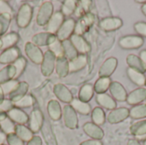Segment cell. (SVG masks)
Returning a JSON list of instances; mask_svg holds the SVG:
<instances>
[{
    "label": "cell",
    "instance_id": "6da1fadb",
    "mask_svg": "<svg viewBox=\"0 0 146 145\" xmlns=\"http://www.w3.org/2000/svg\"><path fill=\"white\" fill-rule=\"evenodd\" d=\"M54 14V6L50 1L44 2L38 9L36 22L40 26H45Z\"/></svg>",
    "mask_w": 146,
    "mask_h": 145
},
{
    "label": "cell",
    "instance_id": "7a4b0ae2",
    "mask_svg": "<svg viewBox=\"0 0 146 145\" xmlns=\"http://www.w3.org/2000/svg\"><path fill=\"white\" fill-rule=\"evenodd\" d=\"M33 18V7L29 3H23L17 13L16 23L19 27L25 28L28 26Z\"/></svg>",
    "mask_w": 146,
    "mask_h": 145
},
{
    "label": "cell",
    "instance_id": "3957f363",
    "mask_svg": "<svg viewBox=\"0 0 146 145\" xmlns=\"http://www.w3.org/2000/svg\"><path fill=\"white\" fill-rule=\"evenodd\" d=\"M56 56L50 50H46L44 54V59L41 63V73L44 76L49 77L54 72L56 67Z\"/></svg>",
    "mask_w": 146,
    "mask_h": 145
},
{
    "label": "cell",
    "instance_id": "277c9868",
    "mask_svg": "<svg viewBox=\"0 0 146 145\" xmlns=\"http://www.w3.org/2000/svg\"><path fill=\"white\" fill-rule=\"evenodd\" d=\"M75 25H76V22L73 18H68L65 20L63 24L62 25V26L60 27V29L56 34L57 39L60 40L61 42L69 39L70 37L74 32Z\"/></svg>",
    "mask_w": 146,
    "mask_h": 145
},
{
    "label": "cell",
    "instance_id": "5b68a950",
    "mask_svg": "<svg viewBox=\"0 0 146 145\" xmlns=\"http://www.w3.org/2000/svg\"><path fill=\"white\" fill-rule=\"evenodd\" d=\"M63 122L65 126L69 129H76L79 125L78 116L75 110L70 105H65L62 109Z\"/></svg>",
    "mask_w": 146,
    "mask_h": 145
},
{
    "label": "cell",
    "instance_id": "8992f818",
    "mask_svg": "<svg viewBox=\"0 0 146 145\" xmlns=\"http://www.w3.org/2000/svg\"><path fill=\"white\" fill-rule=\"evenodd\" d=\"M144 44V39L139 35H127L120 38L119 45L126 50L139 49Z\"/></svg>",
    "mask_w": 146,
    "mask_h": 145
},
{
    "label": "cell",
    "instance_id": "52a82bcc",
    "mask_svg": "<svg viewBox=\"0 0 146 145\" xmlns=\"http://www.w3.org/2000/svg\"><path fill=\"white\" fill-rule=\"evenodd\" d=\"M25 53L33 63L41 65L44 59V53L38 46L35 45L32 42H27L25 44Z\"/></svg>",
    "mask_w": 146,
    "mask_h": 145
},
{
    "label": "cell",
    "instance_id": "ba28073f",
    "mask_svg": "<svg viewBox=\"0 0 146 145\" xmlns=\"http://www.w3.org/2000/svg\"><path fill=\"white\" fill-rule=\"evenodd\" d=\"M94 21H95V17L92 13H88L85 15L84 16L80 18L78 22H76L74 34L82 36V34L89 31L90 27L93 25Z\"/></svg>",
    "mask_w": 146,
    "mask_h": 145
},
{
    "label": "cell",
    "instance_id": "9c48e42d",
    "mask_svg": "<svg viewBox=\"0 0 146 145\" xmlns=\"http://www.w3.org/2000/svg\"><path fill=\"white\" fill-rule=\"evenodd\" d=\"M28 122H29V128L33 133L39 132L44 123V117L42 111L38 108L34 109L31 112Z\"/></svg>",
    "mask_w": 146,
    "mask_h": 145
},
{
    "label": "cell",
    "instance_id": "30bf717a",
    "mask_svg": "<svg viewBox=\"0 0 146 145\" xmlns=\"http://www.w3.org/2000/svg\"><path fill=\"white\" fill-rule=\"evenodd\" d=\"M64 15L61 11H56L54 12L53 15L50 19L47 25L44 26L46 32H50L52 34H56L60 27L64 22Z\"/></svg>",
    "mask_w": 146,
    "mask_h": 145
},
{
    "label": "cell",
    "instance_id": "8fae6325",
    "mask_svg": "<svg viewBox=\"0 0 146 145\" xmlns=\"http://www.w3.org/2000/svg\"><path fill=\"white\" fill-rule=\"evenodd\" d=\"M57 39L56 34H52L50 32H39L33 36L32 43L38 47L42 46H50Z\"/></svg>",
    "mask_w": 146,
    "mask_h": 145
},
{
    "label": "cell",
    "instance_id": "7c38bea8",
    "mask_svg": "<svg viewBox=\"0 0 146 145\" xmlns=\"http://www.w3.org/2000/svg\"><path fill=\"white\" fill-rule=\"evenodd\" d=\"M21 56L20 49L16 46H14L3 50V52L0 54V63L7 65L12 64Z\"/></svg>",
    "mask_w": 146,
    "mask_h": 145
},
{
    "label": "cell",
    "instance_id": "4fadbf2b",
    "mask_svg": "<svg viewBox=\"0 0 146 145\" xmlns=\"http://www.w3.org/2000/svg\"><path fill=\"white\" fill-rule=\"evenodd\" d=\"M123 21L119 17H107L99 22V27L105 32H113L121 28Z\"/></svg>",
    "mask_w": 146,
    "mask_h": 145
},
{
    "label": "cell",
    "instance_id": "5bb4252c",
    "mask_svg": "<svg viewBox=\"0 0 146 145\" xmlns=\"http://www.w3.org/2000/svg\"><path fill=\"white\" fill-rule=\"evenodd\" d=\"M69 39L80 55H86L90 52L91 46L82 36L74 33Z\"/></svg>",
    "mask_w": 146,
    "mask_h": 145
},
{
    "label": "cell",
    "instance_id": "9a60e30c",
    "mask_svg": "<svg viewBox=\"0 0 146 145\" xmlns=\"http://www.w3.org/2000/svg\"><path fill=\"white\" fill-rule=\"evenodd\" d=\"M118 61L115 57H109L102 64L99 69V77H108L110 78L115 71L117 68Z\"/></svg>",
    "mask_w": 146,
    "mask_h": 145
},
{
    "label": "cell",
    "instance_id": "2e32d148",
    "mask_svg": "<svg viewBox=\"0 0 146 145\" xmlns=\"http://www.w3.org/2000/svg\"><path fill=\"white\" fill-rule=\"evenodd\" d=\"M53 92L55 96L57 97V99H59L60 101L65 103H70L74 99L73 94L68 89V87L64 85L63 84L59 83V84L55 85L53 88Z\"/></svg>",
    "mask_w": 146,
    "mask_h": 145
},
{
    "label": "cell",
    "instance_id": "e0dca14e",
    "mask_svg": "<svg viewBox=\"0 0 146 145\" xmlns=\"http://www.w3.org/2000/svg\"><path fill=\"white\" fill-rule=\"evenodd\" d=\"M109 90H110V92L111 93L112 97L115 101H119V102L127 101V97L128 94H127L125 87L121 83H119L117 81L111 82Z\"/></svg>",
    "mask_w": 146,
    "mask_h": 145
},
{
    "label": "cell",
    "instance_id": "ac0fdd59",
    "mask_svg": "<svg viewBox=\"0 0 146 145\" xmlns=\"http://www.w3.org/2000/svg\"><path fill=\"white\" fill-rule=\"evenodd\" d=\"M129 117V109L127 108H118L111 110L107 117L110 124H117Z\"/></svg>",
    "mask_w": 146,
    "mask_h": 145
},
{
    "label": "cell",
    "instance_id": "d6986e66",
    "mask_svg": "<svg viewBox=\"0 0 146 145\" xmlns=\"http://www.w3.org/2000/svg\"><path fill=\"white\" fill-rule=\"evenodd\" d=\"M7 116L17 125H25L29 121L28 115L22 109L14 107L9 112H7Z\"/></svg>",
    "mask_w": 146,
    "mask_h": 145
},
{
    "label": "cell",
    "instance_id": "ffe728a7",
    "mask_svg": "<svg viewBox=\"0 0 146 145\" xmlns=\"http://www.w3.org/2000/svg\"><path fill=\"white\" fill-rule=\"evenodd\" d=\"M83 130L87 136L92 138V139L101 140L104 136L103 129L99 126L92 122H86V124H84Z\"/></svg>",
    "mask_w": 146,
    "mask_h": 145
},
{
    "label": "cell",
    "instance_id": "44dd1931",
    "mask_svg": "<svg viewBox=\"0 0 146 145\" xmlns=\"http://www.w3.org/2000/svg\"><path fill=\"white\" fill-rule=\"evenodd\" d=\"M146 100V89L139 87L131 91L127 97V102L130 105H139Z\"/></svg>",
    "mask_w": 146,
    "mask_h": 145
},
{
    "label": "cell",
    "instance_id": "7402d4cb",
    "mask_svg": "<svg viewBox=\"0 0 146 145\" xmlns=\"http://www.w3.org/2000/svg\"><path fill=\"white\" fill-rule=\"evenodd\" d=\"M28 89H29V85L27 82L25 81L20 82L16 89L9 95V99L14 103L18 102L20 99H21L24 96L27 94Z\"/></svg>",
    "mask_w": 146,
    "mask_h": 145
},
{
    "label": "cell",
    "instance_id": "603a6c76",
    "mask_svg": "<svg viewBox=\"0 0 146 145\" xmlns=\"http://www.w3.org/2000/svg\"><path fill=\"white\" fill-rule=\"evenodd\" d=\"M97 103L100 107H103L106 109L109 110H113L116 109L117 103L115 100L107 93H103V94H98L96 97Z\"/></svg>",
    "mask_w": 146,
    "mask_h": 145
},
{
    "label": "cell",
    "instance_id": "cb8c5ba5",
    "mask_svg": "<svg viewBox=\"0 0 146 145\" xmlns=\"http://www.w3.org/2000/svg\"><path fill=\"white\" fill-rule=\"evenodd\" d=\"M47 112L52 121H59L62 115V109L56 100H50L47 104Z\"/></svg>",
    "mask_w": 146,
    "mask_h": 145
},
{
    "label": "cell",
    "instance_id": "d4e9b609",
    "mask_svg": "<svg viewBox=\"0 0 146 145\" xmlns=\"http://www.w3.org/2000/svg\"><path fill=\"white\" fill-rule=\"evenodd\" d=\"M55 70L60 78L66 77L69 73V61L65 56L56 58Z\"/></svg>",
    "mask_w": 146,
    "mask_h": 145
},
{
    "label": "cell",
    "instance_id": "484cf974",
    "mask_svg": "<svg viewBox=\"0 0 146 145\" xmlns=\"http://www.w3.org/2000/svg\"><path fill=\"white\" fill-rule=\"evenodd\" d=\"M88 62L86 55H79L76 58L69 61V73H75L83 69Z\"/></svg>",
    "mask_w": 146,
    "mask_h": 145
},
{
    "label": "cell",
    "instance_id": "4316f807",
    "mask_svg": "<svg viewBox=\"0 0 146 145\" xmlns=\"http://www.w3.org/2000/svg\"><path fill=\"white\" fill-rule=\"evenodd\" d=\"M70 106L75 110L76 113H79L82 115H88L92 112V108L88 103L82 102L79 98H74L70 103Z\"/></svg>",
    "mask_w": 146,
    "mask_h": 145
},
{
    "label": "cell",
    "instance_id": "83f0119b",
    "mask_svg": "<svg viewBox=\"0 0 146 145\" xmlns=\"http://www.w3.org/2000/svg\"><path fill=\"white\" fill-rule=\"evenodd\" d=\"M16 70L13 64L6 65L0 70V85L6 83L11 79H15Z\"/></svg>",
    "mask_w": 146,
    "mask_h": 145
},
{
    "label": "cell",
    "instance_id": "f1b7e54d",
    "mask_svg": "<svg viewBox=\"0 0 146 145\" xmlns=\"http://www.w3.org/2000/svg\"><path fill=\"white\" fill-rule=\"evenodd\" d=\"M127 74L129 78V79L138 86H144L145 85L146 77L144 73L136 71L133 68H127Z\"/></svg>",
    "mask_w": 146,
    "mask_h": 145
},
{
    "label": "cell",
    "instance_id": "f546056e",
    "mask_svg": "<svg viewBox=\"0 0 146 145\" xmlns=\"http://www.w3.org/2000/svg\"><path fill=\"white\" fill-rule=\"evenodd\" d=\"M127 63L128 65V68H133L136 71H139L142 73H146V69L141 61V59L139 58V56H136V55H133L130 54L127 56Z\"/></svg>",
    "mask_w": 146,
    "mask_h": 145
},
{
    "label": "cell",
    "instance_id": "4dcf8cb0",
    "mask_svg": "<svg viewBox=\"0 0 146 145\" xmlns=\"http://www.w3.org/2000/svg\"><path fill=\"white\" fill-rule=\"evenodd\" d=\"M2 38V42H3V50H6L11 47H14L17 42L19 41V34L15 32H10L6 33L5 35H3V37H1Z\"/></svg>",
    "mask_w": 146,
    "mask_h": 145
},
{
    "label": "cell",
    "instance_id": "1f68e13d",
    "mask_svg": "<svg viewBox=\"0 0 146 145\" xmlns=\"http://www.w3.org/2000/svg\"><path fill=\"white\" fill-rule=\"evenodd\" d=\"M110 78L108 77H99V79L95 82L93 87L94 91L98 94H103L106 93V91L110 89V84H111Z\"/></svg>",
    "mask_w": 146,
    "mask_h": 145
},
{
    "label": "cell",
    "instance_id": "d6a6232c",
    "mask_svg": "<svg viewBox=\"0 0 146 145\" xmlns=\"http://www.w3.org/2000/svg\"><path fill=\"white\" fill-rule=\"evenodd\" d=\"M41 131H42L43 137L45 140L46 145H57L55 135L53 133V131H52L51 126L49 122L44 121V123L41 128Z\"/></svg>",
    "mask_w": 146,
    "mask_h": 145
},
{
    "label": "cell",
    "instance_id": "836d02e7",
    "mask_svg": "<svg viewBox=\"0 0 146 145\" xmlns=\"http://www.w3.org/2000/svg\"><path fill=\"white\" fill-rule=\"evenodd\" d=\"M15 133L23 142H29L34 137L33 132L30 130L29 127H27L25 125H16Z\"/></svg>",
    "mask_w": 146,
    "mask_h": 145
},
{
    "label": "cell",
    "instance_id": "e575fe53",
    "mask_svg": "<svg viewBox=\"0 0 146 145\" xmlns=\"http://www.w3.org/2000/svg\"><path fill=\"white\" fill-rule=\"evenodd\" d=\"M62 47H63V51H64V56L68 60L71 61L74 58H76L79 56L78 51L71 43L70 39H67L62 42Z\"/></svg>",
    "mask_w": 146,
    "mask_h": 145
},
{
    "label": "cell",
    "instance_id": "d590c367",
    "mask_svg": "<svg viewBox=\"0 0 146 145\" xmlns=\"http://www.w3.org/2000/svg\"><path fill=\"white\" fill-rule=\"evenodd\" d=\"M94 95V87L90 84H86L81 86L79 91V99L82 102L88 103Z\"/></svg>",
    "mask_w": 146,
    "mask_h": 145
},
{
    "label": "cell",
    "instance_id": "8d00e7d4",
    "mask_svg": "<svg viewBox=\"0 0 146 145\" xmlns=\"http://www.w3.org/2000/svg\"><path fill=\"white\" fill-rule=\"evenodd\" d=\"M92 123H94L99 126L105 123L106 115H105L104 109L101 107H96L92 109Z\"/></svg>",
    "mask_w": 146,
    "mask_h": 145
},
{
    "label": "cell",
    "instance_id": "74e56055",
    "mask_svg": "<svg viewBox=\"0 0 146 145\" xmlns=\"http://www.w3.org/2000/svg\"><path fill=\"white\" fill-rule=\"evenodd\" d=\"M130 132L137 138L146 136V120L133 124L130 127Z\"/></svg>",
    "mask_w": 146,
    "mask_h": 145
},
{
    "label": "cell",
    "instance_id": "f35d334b",
    "mask_svg": "<svg viewBox=\"0 0 146 145\" xmlns=\"http://www.w3.org/2000/svg\"><path fill=\"white\" fill-rule=\"evenodd\" d=\"M92 2L90 0H81V1H78V5L77 8L75 9V15L81 18L82 16H84L85 15L90 13V9L92 6Z\"/></svg>",
    "mask_w": 146,
    "mask_h": 145
},
{
    "label": "cell",
    "instance_id": "ab89813d",
    "mask_svg": "<svg viewBox=\"0 0 146 145\" xmlns=\"http://www.w3.org/2000/svg\"><path fill=\"white\" fill-rule=\"evenodd\" d=\"M129 116L137 120L146 118V104H139L133 106L129 110Z\"/></svg>",
    "mask_w": 146,
    "mask_h": 145
},
{
    "label": "cell",
    "instance_id": "60d3db41",
    "mask_svg": "<svg viewBox=\"0 0 146 145\" xmlns=\"http://www.w3.org/2000/svg\"><path fill=\"white\" fill-rule=\"evenodd\" d=\"M15 122H13L8 116L3 118L0 121V128L3 131V133L6 135L13 134L15 132Z\"/></svg>",
    "mask_w": 146,
    "mask_h": 145
},
{
    "label": "cell",
    "instance_id": "b9f144b4",
    "mask_svg": "<svg viewBox=\"0 0 146 145\" xmlns=\"http://www.w3.org/2000/svg\"><path fill=\"white\" fill-rule=\"evenodd\" d=\"M12 15L9 13L0 14V37H3L6 34L9 30L10 22H11Z\"/></svg>",
    "mask_w": 146,
    "mask_h": 145
},
{
    "label": "cell",
    "instance_id": "7bdbcfd3",
    "mask_svg": "<svg viewBox=\"0 0 146 145\" xmlns=\"http://www.w3.org/2000/svg\"><path fill=\"white\" fill-rule=\"evenodd\" d=\"M78 5V1L76 0H65L62 5L61 12L64 16H69L75 12Z\"/></svg>",
    "mask_w": 146,
    "mask_h": 145
},
{
    "label": "cell",
    "instance_id": "ee69618b",
    "mask_svg": "<svg viewBox=\"0 0 146 145\" xmlns=\"http://www.w3.org/2000/svg\"><path fill=\"white\" fill-rule=\"evenodd\" d=\"M36 103V100L34 98V97L31 94H27L26 96H24L21 99H20L18 102L14 103V106L16 108H30L32 106H33Z\"/></svg>",
    "mask_w": 146,
    "mask_h": 145
},
{
    "label": "cell",
    "instance_id": "f6af8a7d",
    "mask_svg": "<svg viewBox=\"0 0 146 145\" xmlns=\"http://www.w3.org/2000/svg\"><path fill=\"white\" fill-rule=\"evenodd\" d=\"M49 50H50L51 52H53L54 55L56 56V58L64 56V51H63L62 44L58 39H56L53 44H51L49 46Z\"/></svg>",
    "mask_w": 146,
    "mask_h": 145
},
{
    "label": "cell",
    "instance_id": "bcb514c9",
    "mask_svg": "<svg viewBox=\"0 0 146 145\" xmlns=\"http://www.w3.org/2000/svg\"><path fill=\"white\" fill-rule=\"evenodd\" d=\"M12 64L14 65L16 70V76H15V79H16L19 76H21V74L25 70L26 66H27V60L23 56H21Z\"/></svg>",
    "mask_w": 146,
    "mask_h": 145
},
{
    "label": "cell",
    "instance_id": "7dc6e473",
    "mask_svg": "<svg viewBox=\"0 0 146 145\" xmlns=\"http://www.w3.org/2000/svg\"><path fill=\"white\" fill-rule=\"evenodd\" d=\"M20 81H18L17 79H11L9 81H7L6 83L1 85L2 89L4 92V95H9L12 91H14L16 87L18 86Z\"/></svg>",
    "mask_w": 146,
    "mask_h": 145
},
{
    "label": "cell",
    "instance_id": "c3c4849f",
    "mask_svg": "<svg viewBox=\"0 0 146 145\" xmlns=\"http://www.w3.org/2000/svg\"><path fill=\"white\" fill-rule=\"evenodd\" d=\"M6 140L8 145H24V142L15 133L7 135Z\"/></svg>",
    "mask_w": 146,
    "mask_h": 145
},
{
    "label": "cell",
    "instance_id": "681fc988",
    "mask_svg": "<svg viewBox=\"0 0 146 145\" xmlns=\"http://www.w3.org/2000/svg\"><path fill=\"white\" fill-rule=\"evenodd\" d=\"M134 30L139 34V36L146 37V22L139 21L134 24Z\"/></svg>",
    "mask_w": 146,
    "mask_h": 145
},
{
    "label": "cell",
    "instance_id": "f907efd6",
    "mask_svg": "<svg viewBox=\"0 0 146 145\" xmlns=\"http://www.w3.org/2000/svg\"><path fill=\"white\" fill-rule=\"evenodd\" d=\"M14 107V103H12L9 99H4V101L0 104V109L5 113L9 112Z\"/></svg>",
    "mask_w": 146,
    "mask_h": 145
},
{
    "label": "cell",
    "instance_id": "816d5d0a",
    "mask_svg": "<svg viewBox=\"0 0 146 145\" xmlns=\"http://www.w3.org/2000/svg\"><path fill=\"white\" fill-rule=\"evenodd\" d=\"M3 13H12V9L9 6V4L3 0H0V14H3Z\"/></svg>",
    "mask_w": 146,
    "mask_h": 145
},
{
    "label": "cell",
    "instance_id": "f5cc1de1",
    "mask_svg": "<svg viewBox=\"0 0 146 145\" xmlns=\"http://www.w3.org/2000/svg\"><path fill=\"white\" fill-rule=\"evenodd\" d=\"M80 145H104L101 140H97V139H89L86 141L82 142Z\"/></svg>",
    "mask_w": 146,
    "mask_h": 145
},
{
    "label": "cell",
    "instance_id": "db71d44e",
    "mask_svg": "<svg viewBox=\"0 0 146 145\" xmlns=\"http://www.w3.org/2000/svg\"><path fill=\"white\" fill-rule=\"evenodd\" d=\"M27 145H42V140L40 137L38 136H34L29 142Z\"/></svg>",
    "mask_w": 146,
    "mask_h": 145
},
{
    "label": "cell",
    "instance_id": "11a10c76",
    "mask_svg": "<svg viewBox=\"0 0 146 145\" xmlns=\"http://www.w3.org/2000/svg\"><path fill=\"white\" fill-rule=\"evenodd\" d=\"M139 58L141 59L145 68L146 69V50H144L140 52V55H139Z\"/></svg>",
    "mask_w": 146,
    "mask_h": 145
},
{
    "label": "cell",
    "instance_id": "9f6ffc18",
    "mask_svg": "<svg viewBox=\"0 0 146 145\" xmlns=\"http://www.w3.org/2000/svg\"><path fill=\"white\" fill-rule=\"evenodd\" d=\"M7 139V135L3 132H0V145L3 144V142Z\"/></svg>",
    "mask_w": 146,
    "mask_h": 145
},
{
    "label": "cell",
    "instance_id": "6f0895ef",
    "mask_svg": "<svg viewBox=\"0 0 146 145\" xmlns=\"http://www.w3.org/2000/svg\"><path fill=\"white\" fill-rule=\"evenodd\" d=\"M4 92H3V89H2V86H1V85H0V104L4 101Z\"/></svg>",
    "mask_w": 146,
    "mask_h": 145
},
{
    "label": "cell",
    "instance_id": "680465c9",
    "mask_svg": "<svg viewBox=\"0 0 146 145\" xmlns=\"http://www.w3.org/2000/svg\"><path fill=\"white\" fill-rule=\"evenodd\" d=\"M127 145H141V144L136 139H130L127 143Z\"/></svg>",
    "mask_w": 146,
    "mask_h": 145
},
{
    "label": "cell",
    "instance_id": "91938a15",
    "mask_svg": "<svg viewBox=\"0 0 146 145\" xmlns=\"http://www.w3.org/2000/svg\"><path fill=\"white\" fill-rule=\"evenodd\" d=\"M6 116H7V113H5V112L2 111V110L0 109V121H1V120H3V118H5Z\"/></svg>",
    "mask_w": 146,
    "mask_h": 145
},
{
    "label": "cell",
    "instance_id": "94428289",
    "mask_svg": "<svg viewBox=\"0 0 146 145\" xmlns=\"http://www.w3.org/2000/svg\"><path fill=\"white\" fill-rule=\"evenodd\" d=\"M141 11L143 12V14L146 16V3L142 5V7H141Z\"/></svg>",
    "mask_w": 146,
    "mask_h": 145
},
{
    "label": "cell",
    "instance_id": "6125c7cd",
    "mask_svg": "<svg viewBox=\"0 0 146 145\" xmlns=\"http://www.w3.org/2000/svg\"><path fill=\"white\" fill-rule=\"evenodd\" d=\"M144 145H146V139L144 141Z\"/></svg>",
    "mask_w": 146,
    "mask_h": 145
},
{
    "label": "cell",
    "instance_id": "be15d7a7",
    "mask_svg": "<svg viewBox=\"0 0 146 145\" xmlns=\"http://www.w3.org/2000/svg\"><path fill=\"white\" fill-rule=\"evenodd\" d=\"M3 145H7V144H3Z\"/></svg>",
    "mask_w": 146,
    "mask_h": 145
},
{
    "label": "cell",
    "instance_id": "e7e4bbea",
    "mask_svg": "<svg viewBox=\"0 0 146 145\" xmlns=\"http://www.w3.org/2000/svg\"><path fill=\"white\" fill-rule=\"evenodd\" d=\"M145 85H146V82H145Z\"/></svg>",
    "mask_w": 146,
    "mask_h": 145
},
{
    "label": "cell",
    "instance_id": "03108f58",
    "mask_svg": "<svg viewBox=\"0 0 146 145\" xmlns=\"http://www.w3.org/2000/svg\"><path fill=\"white\" fill-rule=\"evenodd\" d=\"M0 130H1V128H0Z\"/></svg>",
    "mask_w": 146,
    "mask_h": 145
}]
</instances>
